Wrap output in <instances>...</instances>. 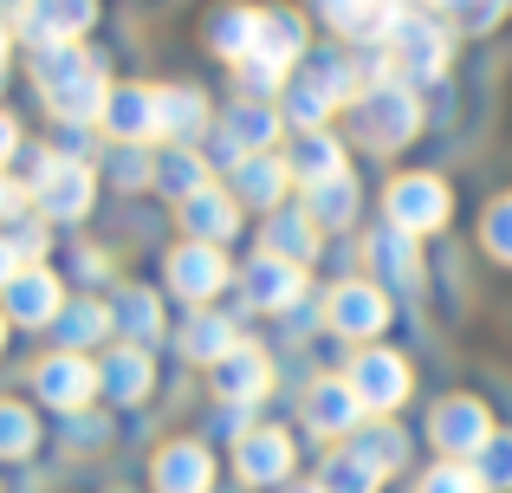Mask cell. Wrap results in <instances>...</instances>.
I'll return each mask as SVG.
<instances>
[{"label":"cell","instance_id":"obj_1","mask_svg":"<svg viewBox=\"0 0 512 493\" xmlns=\"http://www.w3.org/2000/svg\"><path fill=\"white\" fill-rule=\"evenodd\" d=\"M20 78L26 91L39 98L46 124H98L104 117V98H111V59L98 46H33L20 52Z\"/></svg>","mask_w":512,"mask_h":493},{"label":"cell","instance_id":"obj_2","mask_svg":"<svg viewBox=\"0 0 512 493\" xmlns=\"http://www.w3.org/2000/svg\"><path fill=\"white\" fill-rule=\"evenodd\" d=\"M20 390L46 409L52 422L78 416V409H98V357H78V351H39L26 364Z\"/></svg>","mask_w":512,"mask_h":493},{"label":"cell","instance_id":"obj_3","mask_svg":"<svg viewBox=\"0 0 512 493\" xmlns=\"http://www.w3.org/2000/svg\"><path fill=\"white\" fill-rule=\"evenodd\" d=\"M98 202H104L98 163H72V156H59V163L33 182V215L52 221L59 234H78L91 215H98Z\"/></svg>","mask_w":512,"mask_h":493},{"label":"cell","instance_id":"obj_4","mask_svg":"<svg viewBox=\"0 0 512 493\" xmlns=\"http://www.w3.org/2000/svg\"><path fill=\"white\" fill-rule=\"evenodd\" d=\"M234 286V266H227V247H201V241H175L163 253V292L188 312L214 305L221 292Z\"/></svg>","mask_w":512,"mask_h":493},{"label":"cell","instance_id":"obj_5","mask_svg":"<svg viewBox=\"0 0 512 493\" xmlns=\"http://www.w3.org/2000/svg\"><path fill=\"white\" fill-rule=\"evenodd\" d=\"M65 299H72V286H65V273L46 260V266H20V273H13V286L0 292V312L13 318L20 338H46V331L59 325Z\"/></svg>","mask_w":512,"mask_h":493},{"label":"cell","instance_id":"obj_6","mask_svg":"<svg viewBox=\"0 0 512 493\" xmlns=\"http://www.w3.org/2000/svg\"><path fill=\"white\" fill-rule=\"evenodd\" d=\"M98 0H26L20 13H13V39H20V52L33 46H78V39L98 33Z\"/></svg>","mask_w":512,"mask_h":493},{"label":"cell","instance_id":"obj_7","mask_svg":"<svg viewBox=\"0 0 512 493\" xmlns=\"http://www.w3.org/2000/svg\"><path fill=\"white\" fill-rule=\"evenodd\" d=\"M389 65H396V85H435L448 72V33H441L428 13H402L396 33H389Z\"/></svg>","mask_w":512,"mask_h":493},{"label":"cell","instance_id":"obj_8","mask_svg":"<svg viewBox=\"0 0 512 493\" xmlns=\"http://www.w3.org/2000/svg\"><path fill=\"white\" fill-rule=\"evenodd\" d=\"M52 448V416L26 390H0V474H26Z\"/></svg>","mask_w":512,"mask_h":493},{"label":"cell","instance_id":"obj_9","mask_svg":"<svg viewBox=\"0 0 512 493\" xmlns=\"http://www.w3.org/2000/svg\"><path fill=\"white\" fill-rule=\"evenodd\" d=\"M415 130H422V104L409 85H370L357 98V137L370 150H402Z\"/></svg>","mask_w":512,"mask_h":493},{"label":"cell","instance_id":"obj_10","mask_svg":"<svg viewBox=\"0 0 512 493\" xmlns=\"http://www.w3.org/2000/svg\"><path fill=\"white\" fill-rule=\"evenodd\" d=\"M98 130H104V143H163V104H156V85L117 78L111 98H104Z\"/></svg>","mask_w":512,"mask_h":493},{"label":"cell","instance_id":"obj_11","mask_svg":"<svg viewBox=\"0 0 512 493\" xmlns=\"http://www.w3.org/2000/svg\"><path fill=\"white\" fill-rule=\"evenodd\" d=\"M234 292H240L247 312H292V305L305 299V266L279 260V253H253L234 273Z\"/></svg>","mask_w":512,"mask_h":493},{"label":"cell","instance_id":"obj_12","mask_svg":"<svg viewBox=\"0 0 512 493\" xmlns=\"http://www.w3.org/2000/svg\"><path fill=\"white\" fill-rule=\"evenodd\" d=\"M111 331L117 344H137V351H156L169 338V312H163V292L156 286H137V279H117L111 292Z\"/></svg>","mask_w":512,"mask_h":493},{"label":"cell","instance_id":"obj_13","mask_svg":"<svg viewBox=\"0 0 512 493\" xmlns=\"http://www.w3.org/2000/svg\"><path fill=\"white\" fill-rule=\"evenodd\" d=\"M150 390H156V351H137V344L98 351V403L137 409V403H150Z\"/></svg>","mask_w":512,"mask_h":493},{"label":"cell","instance_id":"obj_14","mask_svg":"<svg viewBox=\"0 0 512 493\" xmlns=\"http://www.w3.org/2000/svg\"><path fill=\"white\" fill-rule=\"evenodd\" d=\"M46 338H52V351H78V357L111 351V344H117L111 299H98V292H72V299H65V312H59V325H52Z\"/></svg>","mask_w":512,"mask_h":493},{"label":"cell","instance_id":"obj_15","mask_svg":"<svg viewBox=\"0 0 512 493\" xmlns=\"http://www.w3.org/2000/svg\"><path fill=\"white\" fill-rule=\"evenodd\" d=\"M240 215H247V208H240L221 182H208L201 195L175 202V228H182V241H201V247H234Z\"/></svg>","mask_w":512,"mask_h":493},{"label":"cell","instance_id":"obj_16","mask_svg":"<svg viewBox=\"0 0 512 493\" xmlns=\"http://www.w3.org/2000/svg\"><path fill=\"white\" fill-rule=\"evenodd\" d=\"M150 487L156 493H214V455L195 435H175L150 455Z\"/></svg>","mask_w":512,"mask_h":493},{"label":"cell","instance_id":"obj_17","mask_svg":"<svg viewBox=\"0 0 512 493\" xmlns=\"http://www.w3.org/2000/svg\"><path fill=\"white\" fill-rule=\"evenodd\" d=\"M448 189H441L435 176H396L389 182V228L402 234H435L448 228Z\"/></svg>","mask_w":512,"mask_h":493},{"label":"cell","instance_id":"obj_18","mask_svg":"<svg viewBox=\"0 0 512 493\" xmlns=\"http://www.w3.org/2000/svg\"><path fill=\"white\" fill-rule=\"evenodd\" d=\"M214 396L221 403H240V409H260L266 390H273V357L260 351V344H234V351L221 357V364L208 370Z\"/></svg>","mask_w":512,"mask_h":493},{"label":"cell","instance_id":"obj_19","mask_svg":"<svg viewBox=\"0 0 512 493\" xmlns=\"http://www.w3.org/2000/svg\"><path fill=\"white\" fill-rule=\"evenodd\" d=\"M428 435H435V448H441L448 461H474L480 448L493 442V422H487V409H480L474 396H448V403H435Z\"/></svg>","mask_w":512,"mask_h":493},{"label":"cell","instance_id":"obj_20","mask_svg":"<svg viewBox=\"0 0 512 493\" xmlns=\"http://www.w3.org/2000/svg\"><path fill=\"white\" fill-rule=\"evenodd\" d=\"M350 390H357V403L370 416H383V409H396L409 396V364L396 351H363V357H350Z\"/></svg>","mask_w":512,"mask_h":493},{"label":"cell","instance_id":"obj_21","mask_svg":"<svg viewBox=\"0 0 512 493\" xmlns=\"http://www.w3.org/2000/svg\"><path fill=\"white\" fill-rule=\"evenodd\" d=\"M234 474H240V487H279L292 474V435L286 429H247L234 442Z\"/></svg>","mask_w":512,"mask_h":493},{"label":"cell","instance_id":"obj_22","mask_svg":"<svg viewBox=\"0 0 512 493\" xmlns=\"http://www.w3.org/2000/svg\"><path fill=\"white\" fill-rule=\"evenodd\" d=\"M286 189H292V169H286V156H273V150H260V156H247V163H234L227 169V195H234L240 208H286Z\"/></svg>","mask_w":512,"mask_h":493},{"label":"cell","instance_id":"obj_23","mask_svg":"<svg viewBox=\"0 0 512 493\" xmlns=\"http://www.w3.org/2000/svg\"><path fill=\"white\" fill-rule=\"evenodd\" d=\"M214 182V163L195 150V143H156V182L150 195H163V202H188V195H201Z\"/></svg>","mask_w":512,"mask_h":493},{"label":"cell","instance_id":"obj_24","mask_svg":"<svg viewBox=\"0 0 512 493\" xmlns=\"http://www.w3.org/2000/svg\"><path fill=\"white\" fill-rule=\"evenodd\" d=\"M52 266L65 273V286L72 292H111L117 286V253L104 247V241H85V234H65V247L52 253Z\"/></svg>","mask_w":512,"mask_h":493},{"label":"cell","instance_id":"obj_25","mask_svg":"<svg viewBox=\"0 0 512 493\" xmlns=\"http://www.w3.org/2000/svg\"><path fill=\"white\" fill-rule=\"evenodd\" d=\"M240 344V325L227 312H214V305H201V312H188L182 318V331H175V351L188 357V364H201V370H214L227 351Z\"/></svg>","mask_w":512,"mask_h":493},{"label":"cell","instance_id":"obj_26","mask_svg":"<svg viewBox=\"0 0 512 493\" xmlns=\"http://www.w3.org/2000/svg\"><path fill=\"white\" fill-rule=\"evenodd\" d=\"M253 59L273 65L292 78V65H305V20L292 7H260V39H253ZM247 65V59H240Z\"/></svg>","mask_w":512,"mask_h":493},{"label":"cell","instance_id":"obj_27","mask_svg":"<svg viewBox=\"0 0 512 493\" xmlns=\"http://www.w3.org/2000/svg\"><path fill=\"white\" fill-rule=\"evenodd\" d=\"M363 416H370V409L357 403L350 377H325V383H312V390H305V422H312L318 435H357Z\"/></svg>","mask_w":512,"mask_h":493},{"label":"cell","instance_id":"obj_28","mask_svg":"<svg viewBox=\"0 0 512 493\" xmlns=\"http://www.w3.org/2000/svg\"><path fill=\"white\" fill-rule=\"evenodd\" d=\"M318 221L305 215L299 202H286V208H273L266 215V228H260V253H279V260H292V266H305V260H318Z\"/></svg>","mask_w":512,"mask_h":493},{"label":"cell","instance_id":"obj_29","mask_svg":"<svg viewBox=\"0 0 512 493\" xmlns=\"http://www.w3.org/2000/svg\"><path fill=\"white\" fill-rule=\"evenodd\" d=\"M312 7L325 13L344 39H389V33H396V20L409 13L402 0H312Z\"/></svg>","mask_w":512,"mask_h":493},{"label":"cell","instance_id":"obj_30","mask_svg":"<svg viewBox=\"0 0 512 493\" xmlns=\"http://www.w3.org/2000/svg\"><path fill=\"white\" fill-rule=\"evenodd\" d=\"M214 124H221L247 156H260V150H273V143H279L286 117H279V104H266V98H234L221 117H214Z\"/></svg>","mask_w":512,"mask_h":493},{"label":"cell","instance_id":"obj_31","mask_svg":"<svg viewBox=\"0 0 512 493\" xmlns=\"http://www.w3.org/2000/svg\"><path fill=\"white\" fill-rule=\"evenodd\" d=\"M156 104H163V143H195L214 130V111L195 85H156Z\"/></svg>","mask_w":512,"mask_h":493},{"label":"cell","instance_id":"obj_32","mask_svg":"<svg viewBox=\"0 0 512 493\" xmlns=\"http://www.w3.org/2000/svg\"><path fill=\"white\" fill-rule=\"evenodd\" d=\"M370 266L383 273L389 292H402V299H415V292H422V253H415V234L383 228V234L370 241Z\"/></svg>","mask_w":512,"mask_h":493},{"label":"cell","instance_id":"obj_33","mask_svg":"<svg viewBox=\"0 0 512 493\" xmlns=\"http://www.w3.org/2000/svg\"><path fill=\"white\" fill-rule=\"evenodd\" d=\"M98 176L117 195H150L156 182V143H104L98 150Z\"/></svg>","mask_w":512,"mask_h":493},{"label":"cell","instance_id":"obj_34","mask_svg":"<svg viewBox=\"0 0 512 493\" xmlns=\"http://www.w3.org/2000/svg\"><path fill=\"white\" fill-rule=\"evenodd\" d=\"M331 325L344 338H376L389 325V292L383 286H338L331 292Z\"/></svg>","mask_w":512,"mask_h":493},{"label":"cell","instance_id":"obj_35","mask_svg":"<svg viewBox=\"0 0 512 493\" xmlns=\"http://www.w3.org/2000/svg\"><path fill=\"white\" fill-rule=\"evenodd\" d=\"M286 169H292L299 189H325V182L350 176V169H344V143L325 137V130H299V150L286 156Z\"/></svg>","mask_w":512,"mask_h":493},{"label":"cell","instance_id":"obj_36","mask_svg":"<svg viewBox=\"0 0 512 493\" xmlns=\"http://www.w3.org/2000/svg\"><path fill=\"white\" fill-rule=\"evenodd\" d=\"M201 39H208V52H214V59H227V65L253 59V39H260V7H214L208 26H201Z\"/></svg>","mask_w":512,"mask_h":493},{"label":"cell","instance_id":"obj_37","mask_svg":"<svg viewBox=\"0 0 512 493\" xmlns=\"http://www.w3.org/2000/svg\"><path fill=\"white\" fill-rule=\"evenodd\" d=\"M331 111H338V98H331V91L299 65V78H286V91H279V117H286L292 130H325Z\"/></svg>","mask_w":512,"mask_h":493},{"label":"cell","instance_id":"obj_38","mask_svg":"<svg viewBox=\"0 0 512 493\" xmlns=\"http://www.w3.org/2000/svg\"><path fill=\"white\" fill-rule=\"evenodd\" d=\"M350 455L370 461L376 474H389V468H402V461H409V435H402L396 422H363V429L350 435Z\"/></svg>","mask_w":512,"mask_h":493},{"label":"cell","instance_id":"obj_39","mask_svg":"<svg viewBox=\"0 0 512 493\" xmlns=\"http://www.w3.org/2000/svg\"><path fill=\"white\" fill-rule=\"evenodd\" d=\"M305 215H312L318 228H350V221H357V182L338 176V182H325V189H312Z\"/></svg>","mask_w":512,"mask_h":493},{"label":"cell","instance_id":"obj_40","mask_svg":"<svg viewBox=\"0 0 512 493\" xmlns=\"http://www.w3.org/2000/svg\"><path fill=\"white\" fill-rule=\"evenodd\" d=\"M376 481H383V474L370 468V461H357L344 448V455H331L325 461V474H318V493H376Z\"/></svg>","mask_w":512,"mask_h":493},{"label":"cell","instance_id":"obj_41","mask_svg":"<svg viewBox=\"0 0 512 493\" xmlns=\"http://www.w3.org/2000/svg\"><path fill=\"white\" fill-rule=\"evenodd\" d=\"M7 241H13V253H20L26 266H46L52 253H59V228H52V221H39V215H20L7 228Z\"/></svg>","mask_w":512,"mask_h":493},{"label":"cell","instance_id":"obj_42","mask_svg":"<svg viewBox=\"0 0 512 493\" xmlns=\"http://www.w3.org/2000/svg\"><path fill=\"white\" fill-rule=\"evenodd\" d=\"M474 474L487 481V493H506L512 487V435H493L487 448L474 455Z\"/></svg>","mask_w":512,"mask_h":493},{"label":"cell","instance_id":"obj_43","mask_svg":"<svg viewBox=\"0 0 512 493\" xmlns=\"http://www.w3.org/2000/svg\"><path fill=\"white\" fill-rule=\"evenodd\" d=\"M422 493H487V481L474 474V461H441L422 474Z\"/></svg>","mask_w":512,"mask_h":493},{"label":"cell","instance_id":"obj_44","mask_svg":"<svg viewBox=\"0 0 512 493\" xmlns=\"http://www.w3.org/2000/svg\"><path fill=\"white\" fill-rule=\"evenodd\" d=\"M480 241H487V253L512 260V195H500V202L487 208V221H480Z\"/></svg>","mask_w":512,"mask_h":493},{"label":"cell","instance_id":"obj_45","mask_svg":"<svg viewBox=\"0 0 512 493\" xmlns=\"http://www.w3.org/2000/svg\"><path fill=\"white\" fill-rule=\"evenodd\" d=\"M435 7H448L454 20L467 26V33H487V26L506 13V0H435Z\"/></svg>","mask_w":512,"mask_h":493},{"label":"cell","instance_id":"obj_46","mask_svg":"<svg viewBox=\"0 0 512 493\" xmlns=\"http://www.w3.org/2000/svg\"><path fill=\"white\" fill-rule=\"evenodd\" d=\"M20 215H33V195H26V182L13 176V169H0V234H7Z\"/></svg>","mask_w":512,"mask_h":493},{"label":"cell","instance_id":"obj_47","mask_svg":"<svg viewBox=\"0 0 512 493\" xmlns=\"http://www.w3.org/2000/svg\"><path fill=\"white\" fill-rule=\"evenodd\" d=\"M26 137H33V130H26V117L13 111V104H0V169H13V156L26 150Z\"/></svg>","mask_w":512,"mask_h":493},{"label":"cell","instance_id":"obj_48","mask_svg":"<svg viewBox=\"0 0 512 493\" xmlns=\"http://www.w3.org/2000/svg\"><path fill=\"white\" fill-rule=\"evenodd\" d=\"M13 72H20V39H13V20L0 13V104L13 98Z\"/></svg>","mask_w":512,"mask_h":493},{"label":"cell","instance_id":"obj_49","mask_svg":"<svg viewBox=\"0 0 512 493\" xmlns=\"http://www.w3.org/2000/svg\"><path fill=\"white\" fill-rule=\"evenodd\" d=\"M20 266H26V260L13 253V241H7V234H0V292L13 286V273H20Z\"/></svg>","mask_w":512,"mask_h":493},{"label":"cell","instance_id":"obj_50","mask_svg":"<svg viewBox=\"0 0 512 493\" xmlns=\"http://www.w3.org/2000/svg\"><path fill=\"white\" fill-rule=\"evenodd\" d=\"M13 338H20V331H13V318L0 312V364H7V357H13Z\"/></svg>","mask_w":512,"mask_h":493},{"label":"cell","instance_id":"obj_51","mask_svg":"<svg viewBox=\"0 0 512 493\" xmlns=\"http://www.w3.org/2000/svg\"><path fill=\"white\" fill-rule=\"evenodd\" d=\"M26 7V0H0V13H7V20H13V13H20Z\"/></svg>","mask_w":512,"mask_h":493},{"label":"cell","instance_id":"obj_52","mask_svg":"<svg viewBox=\"0 0 512 493\" xmlns=\"http://www.w3.org/2000/svg\"><path fill=\"white\" fill-rule=\"evenodd\" d=\"M286 493H318V487H286Z\"/></svg>","mask_w":512,"mask_h":493}]
</instances>
